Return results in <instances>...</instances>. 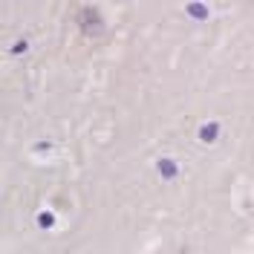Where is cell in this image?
Masks as SVG:
<instances>
[{
  "label": "cell",
  "instance_id": "obj_1",
  "mask_svg": "<svg viewBox=\"0 0 254 254\" xmlns=\"http://www.w3.org/2000/svg\"><path fill=\"white\" fill-rule=\"evenodd\" d=\"M78 26L84 35H93V38L104 35V20H101V12L95 6H87V9L78 12Z\"/></svg>",
  "mask_w": 254,
  "mask_h": 254
}]
</instances>
